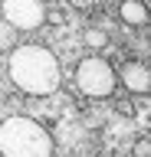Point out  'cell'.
Instances as JSON below:
<instances>
[{"label":"cell","mask_w":151,"mask_h":157,"mask_svg":"<svg viewBox=\"0 0 151 157\" xmlns=\"http://www.w3.org/2000/svg\"><path fill=\"white\" fill-rule=\"evenodd\" d=\"M7 75L23 95L30 98H50L62 85V66L56 52L40 43H20L7 56Z\"/></svg>","instance_id":"6da1fadb"},{"label":"cell","mask_w":151,"mask_h":157,"mask_svg":"<svg viewBox=\"0 0 151 157\" xmlns=\"http://www.w3.org/2000/svg\"><path fill=\"white\" fill-rule=\"evenodd\" d=\"M0 154L3 157H53V134L26 115L0 121Z\"/></svg>","instance_id":"7a4b0ae2"},{"label":"cell","mask_w":151,"mask_h":157,"mask_svg":"<svg viewBox=\"0 0 151 157\" xmlns=\"http://www.w3.org/2000/svg\"><path fill=\"white\" fill-rule=\"evenodd\" d=\"M72 85L85 98H112L115 88L121 85V75L115 72V66H112L109 59L85 56V59H79V66L72 72Z\"/></svg>","instance_id":"3957f363"},{"label":"cell","mask_w":151,"mask_h":157,"mask_svg":"<svg viewBox=\"0 0 151 157\" xmlns=\"http://www.w3.org/2000/svg\"><path fill=\"white\" fill-rule=\"evenodd\" d=\"M3 20H7V26L30 33L50 20V10L43 0H3Z\"/></svg>","instance_id":"277c9868"},{"label":"cell","mask_w":151,"mask_h":157,"mask_svg":"<svg viewBox=\"0 0 151 157\" xmlns=\"http://www.w3.org/2000/svg\"><path fill=\"white\" fill-rule=\"evenodd\" d=\"M121 85L128 88L131 95H151V66L145 62H125L118 69Z\"/></svg>","instance_id":"5b68a950"},{"label":"cell","mask_w":151,"mask_h":157,"mask_svg":"<svg viewBox=\"0 0 151 157\" xmlns=\"http://www.w3.org/2000/svg\"><path fill=\"white\" fill-rule=\"evenodd\" d=\"M118 17L128 23V26H145L151 20L148 13V3H141V0H121L118 3Z\"/></svg>","instance_id":"8992f818"},{"label":"cell","mask_w":151,"mask_h":157,"mask_svg":"<svg viewBox=\"0 0 151 157\" xmlns=\"http://www.w3.org/2000/svg\"><path fill=\"white\" fill-rule=\"evenodd\" d=\"M82 39H85V46H89V49H105V46H109V29L89 26L85 33H82Z\"/></svg>","instance_id":"52a82bcc"},{"label":"cell","mask_w":151,"mask_h":157,"mask_svg":"<svg viewBox=\"0 0 151 157\" xmlns=\"http://www.w3.org/2000/svg\"><path fill=\"white\" fill-rule=\"evenodd\" d=\"M131 157H151V141L148 137H138L131 144Z\"/></svg>","instance_id":"ba28073f"},{"label":"cell","mask_w":151,"mask_h":157,"mask_svg":"<svg viewBox=\"0 0 151 157\" xmlns=\"http://www.w3.org/2000/svg\"><path fill=\"white\" fill-rule=\"evenodd\" d=\"M72 7L76 10H92V3H95V0H69Z\"/></svg>","instance_id":"9c48e42d"}]
</instances>
